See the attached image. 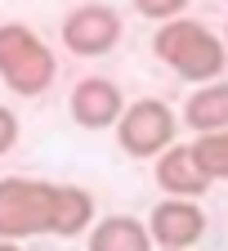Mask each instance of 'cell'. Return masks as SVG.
<instances>
[{
	"mask_svg": "<svg viewBox=\"0 0 228 251\" xmlns=\"http://www.w3.org/2000/svg\"><path fill=\"white\" fill-rule=\"evenodd\" d=\"M152 54L166 63V68L183 81H219V72L228 68V54H224V41L197 18H170L157 27L152 36Z\"/></svg>",
	"mask_w": 228,
	"mask_h": 251,
	"instance_id": "6da1fadb",
	"label": "cell"
},
{
	"mask_svg": "<svg viewBox=\"0 0 228 251\" xmlns=\"http://www.w3.org/2000/svg\"><path fill=\"white\" fill-rule=\"evenodd\" d=\"M224 5H228V0H224Z\"/></svg>",
	"mask_w": 228,
	"mask_h": 251,
	"instance_id": "e0dca14e",
	"label": "cell"
},
{
	"mask_svg": "<svg viewBox=\"0 0 228 251\" xmlns=\"http://www.w3.org/2000/svg\"><path fill=\"white\" fill-rule=\"evenodd\" d=\"M152 175H157V188H161L166 198H183V202H197V198H206V188H210V179L202 175V166L192 162L188 144H170L166 152L157 157Z\"/></svg>",
	"mask_w": 228,
	"mask_h": 251,
	"instance_id": "ba28073f",
	"label": "cell"
},
{
	"mask_svg": "<svg viewBox=\"0 0 228 251\" xmlns=\"http://www.w3.org/2000/svg\"><path fill=\"white\" fill-rule=\"evenodd\" d=\"M68 108H72V121L76 126H85V130H108V126H116L125 99H121L116 81H108V76H85V81H76Z\"/></svg>",
	"mask_w": 228,
	"mask_h": 251,
	"instance_id": "52a82bcc",
	"label": "cell"
},
{
	"mask_svg": "<svg viewBox=\"0 0 228 251\" xmlns=\"http://www.w3.org/2000/svg\"><path fill=\"white\" fill-rule=\"evenodd\" d=\"M0 251H23L18 242H5V238H0Z\"/></svg>",
	"mask_w": 228,
	"mask_h": 251,
	"instance_id": "9a60e30c",
	"label": "cell"
},
{
	"mask_svg": "<svg viewBox=\"0 0 228 251\" xmlns=\"http://www.w3.org/2000/svg\"><path fill=\"white\" fill-rule=\"evenodd\" d=\"M49 202L54 184L36 175H5L0 179V238L23 242L49 233Z\"/></svg>",
	"mask_w": 228,
	"mask_h": 251,
	"instance_id": "3957f363",
	"label": "cell"
},
{
	"mask_svg": "<svg viewBox=\"0 0 228 251\" xmlns=\"http://www.w3.org/2000/svg\"><path fill=\"white\" fill-rule=\"evenodd\" d=\"M90 225H94V193L81 184H54L49 233L54 238H81Z\"/></svg>",
	"mask_w": 228,
	"mask_h": 251,
	"instance_id": "9c48e42d",
	"label": "cell"
},
{
	"mask_svg": "<svg viewBox=\"0 0 228 251\" xmlns=\"http://www.w3.org/2000/svg\"><path fill=\"white\" fill-rule=\"evenodd\" d=\"M90 251H152V238L135 215H103L90 229Z\"/></svg>",
	"mask_w": 228,
	"mask_h": 251,
	"instance_id": "8fae6325",
	"label": "cell"
},
{
	"mask_svg": "<svg viewBox=\"0 0 228 251\" xmlns=\"http://www.w3.org/2000/svg\"><path fill=\"white\" fill-rule=\"evenodd\" d=\"M14 144H18V117L0 103V157L5 152H14Z\"/></svg>",
	"mask_w": 228,
	"mask_h": 251,
	"instance_id": "5bb4252c",
	"label": "cell"
},
{
	"mask_svg": "<svg viewBox=\"0 0 228 251\" xmlns=\"http://www.w3.org/2000/svg\"><path fill=\"white\" fill-rule=\"evenodd\" d=\"M121 41V18L108 5H76L63 18V45L81 58H103Z\"/></svg>",
	"mask_w": 228,
	"mask_h": 251,
	"instance_id": "8992f818",
	"label": "cell"
},
{
	"mask_svg": "<svg viewBox=\"0 0 228 251\" xmlns=\"http://www.w3.org/2000/svg\"><path fill=\"white\" fill-rule=\"evenodd\" d=\"M112 130H116V144H121L125 157L148 162V157H161L179 139V117L170 112V103H161V99H135V103L121 108Z\"/></svg>",
	"mask_w": 228,
	"mask_h": 251,
	"instance_id": "277c9868",
	"label": "cell"
},
{
	"mask_svg": "<svg viewBox=\"0 0 228 251\" xmlns=\"http://www.w3.org/2000/svg\"><path fill=\"white\" fill-rule=\"evenodd\" d=\"M188 152H192V162L202 166V175L215 184V179H228V130H219V135H197L188 144Z\"/></svg>",
	"mask_w": 228,
	"mask_h": 251,
	"instance_id": "7c38bea8",
	"label": "cell"
},
{
	"mask_svg": "<svg viewBox=\"0 0 228 251\" xmlns=\"http://www.w3.org/2000/svg\"><path fill=\"white\" fill-rule=\"evenodd\" d=\"M224 54H228V27H224Z\"/></svg>",
	"mask_w": 228,
	"mask_h": 251,
	"instance_id": "2e32d148",
	"label": "cell"
},
{
	"mask_svg": "<svg viewBox=\"0 0 228 251\" xmlns=\"http://www.w3.org/2000/svg\"><path fill=\"white\" fill-rule=\"evenodd\" d=\"M183 126L192 135H219L228 130V81H206L188 94L183 103Z\"/></svg>",
	"mask_w": 228,
	"mask_h": 251,
	"instance_id": "30bf717a",
	"label": "cell"
},
{
	"mask_svg": "<svg viewBox=\"0 0 228 251\" xmlns=\"http://www.w3.org/2000/svg\"><path fill=\"white\" fill-rule=\"evenodd\" d=\"M135 9H139L143 18H157V23H170V18H179V14L188 9V0H135Z\"/></svg>",
	"mask_w": 228,
	"mask_h": 251,
	"instance_id": "4fadbf2b",
	"label": "cell"
},
{
	"mask_svg": "<svg viewBox=\"0 0 228 251\" xmlns=\"http://www.w3.org/2000/svg\"><path fill=\"white\" fill-rule=\"evenodd\" d=\"M148 238L161 251H192L206 238V211H202V202H183V198L157 202L152 215H148Z\"/></svg>",
	"mask_w": 228,
	"mask_h": 251,
	"instance_id": "5b68a950",
	"label": "cell"
},
{
	"mask_svg": "<svg viewBox=\"0 0 228 251\" xmlns=\"http://www.w3.org/2000/svg\"><path fill=\"white\" fill-rule=\"evenodd\" d=\"M54 76L58 63L36 31L27 23H0V81L23 99H36L54 85Z\"/></svg>",
	"mask_w": 228,
	"mask_h": 251,
	"instance_id": "7a4b0ae2",
	"label": "cell"
}]
</instances>
